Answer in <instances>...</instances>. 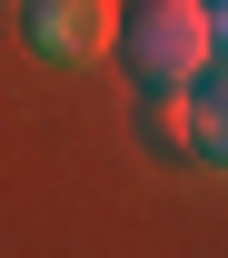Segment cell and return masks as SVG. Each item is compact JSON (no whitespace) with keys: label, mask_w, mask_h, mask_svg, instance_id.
<instances>
[{"label":"cell","mask_w":228,"mask_h":258,"mask_svg":"<svg viewBox=\"0 0 228 258\" xmlns=\"http://www.w3.org/2000/svg\"><path fill=\"white\" fill-rule=\"evenodd\" d=\"M208 30H218V50H228V0H208Z\"/></svg>","instance_id":"5b68a950"},{"label":"cell","mask_w":228,"mask_h":258,"mask_svg":"<svg viewBox=\"0 0 228 258\" xmlns=\"http://www.w3.org/2000/svg\"><path fill=\"white\" fill-rule=\"evenodd\" d=\"M139 109H149V139H159V149H189V90H139Z\"/></svg>","instance_id":"277c9868"},{"label":"cell","mask_w":228,"mask_h":258,"mask_svg":"<svg viewBox=\"0 0 228 258\" xmlns=\"http://www.w3.org/2000/svg\"><path fill=\"white\" fill-rule=\"evenodd\" d=\"M20 40H30L40 60H60V70H90L119 40V0H30L20 10Z\"/></svg>","instance_id":"7a4b0ae2"},{"label":"cell","mask_w":228,"mask_h":258,"mask_svg":"<svg viewBox=\"0 0 228 258\" xmlns=\"http://www.w3.org/2000/svg\"><path fill=\"white\" fill-rule=\"evenodd\" d=\"M189 149L228 169V50H218V60L189 80Z\"/></svg>","instance_id":"3957f363"},{"label":"cell","mask_w":228,"mask_h":258,"mask_svg":"<svg viewBox=\"0 0 228 258\" xmlns=\"http://www.w3.org/2000/svg\"><path fill=\"white\" fill-rule=\"evenodd\" d=\"M109 60L129 70L139 90H189L198 70L218 60L208 0H119V40H109Z\"/></svg>","instance_id":"6da1fadb"}]
</instances>
